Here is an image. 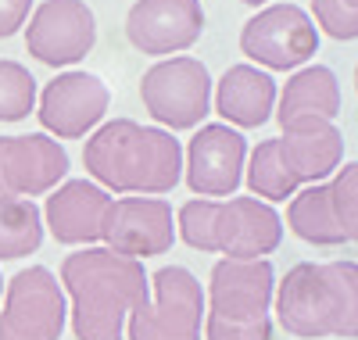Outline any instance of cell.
I'll list each match as a JSON object with an SVG mask.
<instances>
[{"label": "cell", "mask_w": 358, "mask_h": 340, "mask_svg": "<svg viewBox=\"0 0 358 340\" xmlns=\"http://www.w3.org/2000/svg\"><path fill=\"white\" fill-rule=\"evenodd\" d=\"M97 18L86 0H43L29 15L25 50L47 69H72L94 50Z\"/></svg>", "instance_id": "cell-12"}, {"label": "cell", "mask_w": 358, "mask_h": 340, "mask_svg": "<svg viewBox=\"0 0 358 340\" xmlns=\"http://www.w3.org/2000/svg\"><path fill=\"white\" fill-rule=\"evenodd\" d=\"M36 76L11 57H0V122H22L36 111Z\"/></svg>", "instance_id": "cell-22"}, {"label": "cell", "mask_w": 358, "mask_h": 340, "mask_svg": "<svg viewBox=\"0 0 358 340\" xmlns=\"http://www.w3.org/2000/svg\"><path fill=\"white\" fill-rule=\"evenodd\" d=\"M241 4H248V8H262V4H268V0H241Z\"/></svg>", "instance_id": "cell-25"}, {"label": "cell", "mask_w": 358, "mask_h": 340, "mask_svg": "<svg viewBox=\"0 0 358 340\" xmlns=\"http://www.w3.org/2000/svg\"><path fill=\"white\" fill-rule=\"evenodd\" d=\"M83 165L101 190L158 197L183 179V143L162 126L111 118L83 147Z\"/></svg>", "instance_id": "cell-2"}, {"label": "cell", "mask_w": 358, "mask_h": 340, "mask_svg": "<svg viewBox=\"0 0 358 340\" xmlns=\"http://www.w3.org/2000/svg\"><path fill=\"white\" fill-rule=\"evenodd\" d=\"M244 162L248 140L241 136V129L212 122L190 136L183 150V179L197 197H233L244 183Z\"/></svg>", "instance_id": "cell-13"}, {"label": "cell", "mask_w": 358, "mask_h": 340, "mask_svg": "<svg viewBox=\"0 0 358 340\" xmlns=\"http://www.w3.org/2000/svg\"><path fill=\"white\" fill-rule=\"evenodd\" d=\"M280 126H290V122L301 118H322L334 122L341 115V83L337 72L326 65H301L287 86L276 94V108H273Z\"/></svg>", "instance_id": "cell-20"}, {"label": "cell", "mask_w": 358, "mask_h": 340, "mask_svg": "<svg viewBox=\"0 0 358 340\" xmlns=\"http://www.w3.org/2000/svg\"><path fill=\"white\" fill-rule=\"evenodd\" d=\"M204 33L201 0H136L126 15V40L147 57L190 50Z\"/></svg>", "instance_id": "cell-16"}, {"label": "cell", "mask_w": 358, "mask_h": 340, "mask_svg": "<svg viewBox=\"0 0 358 340\" xmlns=\"http://www.w3.org/2000/svg\"><path fill=\"white\" fill-rule=\"evenodd\" d=\"M69 176V150L47 133L0 136V201L50 194Z\"/></svg>", "instance_id": "cell-17"}, {"label": "cell", "mask_w": 358, "mask_h": 340, "mask_svg": "<svg viewBox=\"0 0 358 340\" xmlns=\"http://www.w3.org/2000/svg\"><path fill=\"white\" fill-rule=\"evenodd\" d=\"M176 243V215L165 197H118L108 208L101 247L126 258H155Z\"/></svg>", "instance_id": "cell-15"}, {"label": "cell", "mask_w": 358, "mask_h": 340, "mask_svg": "<svg viewBox=\"0 0 358 340\" xmlns=\"http://www.w3.org/2000/svg\"><path fill=\"white\" fill-rule=\"evenodd\" d=\"M273 290L268 258L215 262L204 290V340H273Z\"/></svg>", "instance_id": "cell-6"}, {"label": "cell", "mask_w": 358, "mask_h": 340, "mask_svg": "<svg viewBox=\"0 0 358 340\" xmlns=\"http://www.w3.org/2000/svg\"><path fill=\"white\" fill-rule=\"evenodd\" d=\"M319 29L297 4H268L241 29V54L265 72H297L315 57Z\"/></svg>", "instance_id": "cell-10"}, {"label": "cell", "mask_w": 358, "mask_h": 340, "mask_svg": "<svg viewBox=\"0 0 358 340\" xmlns=\"http://www.w3.org/2000/svg\"><path fill=\"white\" fill-rule=\"evenodd\" d=\"M108 104L111 94L104 79L94 72H62L43 86V94H36V118L47 136L79 140L104 122Z\"/></svg>", "instance_id": "cell-14"}, {"label": "cell", "mask_w": 358, "mask_h": 340, "mask_svg": "<svg viewBox=\"0 0 358 340\" xmlns=\"http://www.w3.org/2000/svg\"><path fill=\"white\" fill-rule=\"evenodd\" d=\"M43 243V215L29 197L0 201V262L36 255Z\"/></svg>", "instance_id": "cell-21"}, {"label": "cell", "mask_w": 358, "mask_h": 340, "mask_svg": "<svg viewBox=\"0 0 358 340\" xmlns=\"http://www.w3.org/2000/svg\"><path fill=\"white\" fill-rule=\"evenodd\" d=\"M287 229L315 247L358 240V165L344 162L330 179L301 187L287 204Z\"/></svg>", "instance_id": "cell-7"}, {"label": "cell", "mask_w": 358, "mask_h": 340, "mask_svg": "<svg viewBox=\"0 0 358 340\" xmlns=\"http://www.w3.org/2000/svg\"><path fill=\"white\" fill-rule=\"evenodd\" d=\"M151 294L126 319V340H201L204 290L183 265H165L147 276Z\"/></svg>", "instance_id": "cell-8"}, {"label": "cell", "mask_w": 358, "mask_h": 340, "mask_svg": "<svg viewBox=\"0 0 358 340\" xmlns=\"http://www.w3.org/2000/svg\"><path fill=\"white\" fill-rule=\"evenodd\" d=\"M276 79L258 65H229L219 83H212V111L233 129H258L273 118Z\"/></svg>", "instance_id": "cell-19"}, {"label": "cell", "mask_w": 358, "mask_h": 340, "mask_svg": "<svg viewBox=\"0 0 358 340\" xmlns=\"http://www.w3.org/2000/svg\"><path fill=\"white\" fill-rule=\"evenodd\" d=\"M280 129V136L262 140L244 162L248 187L265 204L287 201L301 187L330 179L344 162V136L334 122L301 118Z\"/></svg>", "instance_id": "cell-4"}, {"label": "cell", "mask_w": 358, "mask_h": 340, "mask_svg": "<svg viewBox=\"0 0 358 340\" xmlns=\"http://www.w3.org/2000/svg\"><path fill=\"white\" fill-rule=\"evenodd\" d=\"M29 15H33V0H0V40L25 29Z\"/></svg>", "instance_id": "cell-24"}, {"label": "cell", "mask_w": 358, "mask_h": 340, "mask_svg": "<svg viewBox=\"0 0 358 340\" xmlns=\"http://www.w3.org/2000/svg\"><path fill=\"white\" fill-rule=\"evenodd\" d=\"M0 294H4V276H0Z\"/></svg>", "instance_id": "cell-26"}, {"label": "cell", "mask_w": 358, "mask_h": 340, "mask_svg": "<svg viewBox=\"0 0 358 340\" xmlns=\"http://www.w3.org/2000/svg\"><path fill=\"white\" fill-rule=\"evenodd\" d=\"M62 290L76 340H122L129 312L147 301L151 283H147L143 262L94 243L65 255Z\"/></svg>", "instance_id": "cell-1"}, {"label": "cell", "mask_w": 358, "mask_h": 340, "mask_svg": "<svg viewBox=\"0 0 358 340\" xmlns=\"http://www.w3.org/2000/svg\"><path fill=\"white\" fill-rule=\"evenodd\" d=\"M69 323V301L47 265L18 269L4 283L0 340H62Z\"/></svg>", "instance_id": "cell-11"}, {"label": "cell", "mask_w": 358, "mask_h": 340, "mask_svg": "<svg viewBox=\"0 0 358 340\" xmlns=\"http://www.w3.org/2000/svg\"><path fill=\"white\" fill-rule=\"evenodd\" d=\"M308 18L330 40H341V43L358 40V0H312Z\"/></svg>", "instance_id": "cell-23"}, {"label": "cell", "mask_w": 358, "mask_h": 340, "mask_svg": "<svg viewBox=\"0 0 358 340\" xmlns=\"http://www.w3.org/2000/svg\"><path fill=\"white\" fill-rule=\"evenodd\" d=\"M273 312L290 337H358V265L297 262L273 290Z\"/></svg>", "instance_id": "cell-3"}, {"label": "cell", "mask_w": 358, "mask_h": 340, "mask_svg": "<svg viewBox=\"0 0 358 340\" xmlns=\"http://www.w3.org/2000/svg\"><path fill=\"white\" fill-rule=\"evenodd\" d=\"M176 236L204 255L265 258L283 240V219L273 204L258 197H197L176 211Z\"/></svg>", "instance_id": "cell-5"}, {"label": "cell", "mask_w": 358, "mask_h": 340, "mask_svg": "<svg viewBox=\"0 0 358 340\" xmlns=\"http://www.w3.org/2000/svg\"><path fill=\"white\" fill-rule=\"evenodd\" d=\"M108 208H111V194L101 190L94 179H65L50 190L40 215L57 243L94 247L101 240Z\"/></svg>", "instance_id": "cell-18"}, {"label": "cell", "mask_w": 358, "mask_h": 340, "mask_svg": "<svg viewBox=\"0 0 358 340\" xmlns=\"http://www.w3.org/2000/svg\"><path fill=\"white\" fill-rule=\"evenodd\" d=\"M140 101L162 129H197L212 111V72L190 54L162 57L143 72Z\"/></svg>", "instance_id": "cell-9"}]
</instances>
